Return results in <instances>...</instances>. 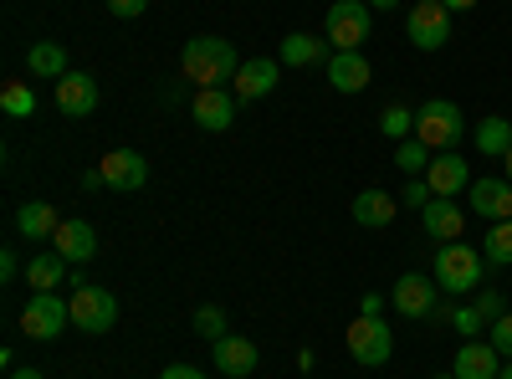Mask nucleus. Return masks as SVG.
Instances as JSON below:
<instances>
[{"instance_id": "39448f33", "label": "nucleus", "mask_w": 512, "mask_h": 379, "mask_svg": "<svg viewBox=\"0 0 512 379\" xmlns=\"http://www.w3.org/2000/svg\"><path fill=\"white\" fill-rule=\"evenodd\" d=\"M72 323V303L57 298V292H31V303L21 308V333L36 344H52L62 339V328Z\"/></svg>"}, {"instance_id": "7ed1b4c3", "label": "nucleus", "mask_w": 512, "mask_h": 379, "mask_svg": "<svg viewBox=\"0 0 512 379\" xmlns=\"http://www.w3.org/2000/svg\"><path fill=\"white\" fill-rule=\"evenodd\" d=\"M369 31H374V11H369V0H333V6H328L323 36L333 41V52H364Z\"/></svg>"}, {"instance_id": "37998d69", "label": "nucleus", "mask_w": 512, "mask_h": 379, "mask_svg": "<svg viewBox=\"0 0 512 379\" xmlns=\"http://www.w3.org/2000/svg\"><path fill=\"white\" fill-rule=\"evenodd\" d=\"M502 164H507V180H512V149H507V154H502Z\"/></svg>"}, {"instance_id": "c756f323", "label": "nucleus", "mask_w": 512, "mask_h": 379, "mask_svg": "<svg viewBox=\"0 0 512 379\" xmlns=\"http://www.w3.org/2000/svg\"><path fill=\"white\" fill-rule=\"evenodd\" d=\"M0 108H6L11 118H31L36 113V93L26 88V82H6V88H0Z\"/></svg>"}, {"instance_id": "6ab92c4d", "label": "nucleus", "mask_w": 512, "mask_h": 379, "mask_svg": "<svg viewBox=\"0 0 512 379\" xmlns=\"http://www.w3.org/2000/svg\"><path fill=\"white\" fill-rule=\"evenodd\" d=\"M52 251H62V257L77 267V262H93L98 257V231L88 221H62L57 236H52Z\"/></svg>"}, {"instance_id": "473e14b6", "label": "nucleus", "mask_w": 512, "mask_h": 379, "mask_svg": "<svg viewBox=\"0 0 512 379\" xmlns=\"http://www.w3.org/2000/svg\"><path fill=\"white\" fill-rule=\"evenodd\" d=\"M400 200H405L410 210H425V205H431V200H436V190H431V185H425V175H420V180H410V185L400 190Z\"/></svg>"}, {"instance_id": "2f4dec72", "label": "nucleus", "mask_w": 512, "mask_h": 379, "mask_svg": "<svg viewBox=\"0 0 512 379\" xmlns=\"http://www.w3.org/2000/svg\"><path fill=\"white\" fill-rule=\"evenodd\" d=\"M482 323H487V313H482L477 303H461V308H451V328L461 333V339H477Z\"/></svg>"}, {"instance_id": "412c9836", "label": "nucleus", "mask_w": 512, "mask_h": 379, "mask_svg": "<svg viewBox=\"0 0 512 379\" xmlns=\"http://www.w3.org/2000/svg\"><path fill=\"white\" fill-rule=\"evenodd\" d=\"M26 287L31 292H57L62 282H72V262L62 257V251H41V257H31L26 262Z\"/></svg>"}, {"instance_id": "c03bdc74", "label": "nucleus", "mask_w": 512, "mask_h": 379, "mask_svg": "<svg viewBox=\"0 0 512 379\" xmlns=\"http://www.w3.org/2000/svg\"><path fill=\"white\" fill-rule=\"evenodd\" d=\"M497 379H512V359H507V364H502V374H497Z\"/></svg>"}, {"instance_id": "b1692460", "label": "nucleus", "mask_w": 512, "mask_h": 379, "mask_svg": "<svg viewBox=\"0 0 512 379\" xmlns=\"http://www.w3.org/2000/svg\"><path fill=\"white\" fill-rule=\"evenodd\" d=\"M57 210L47 205V200H26L21 210H16V231L26 236V241H52L57 236Z\"/></svg>"}, {"instance_id": "72a5a7b5", "label": "nucleus", "mask_w": 512, "mask_h": 379, "mask_svg": "<svg viewBox=\"0 0 512 379\" xmlns=\"http://www.w3.org/2000/svg\"><path fill=\"white\" fill-rule=\"evenodd\" d=\"M492 349H497L502 359H512V313L492 318Z\"/></svg>"}, {"instance_id": "4be33fe9", "label": "nucleus", "mask_w": 512, "mask_h": 379, "mask_svg": "<svg viewBox=\"0 0 512 379\" xmlns=\"http://www.w3.org/2000/svg\"><path fill=\"white\" fill-rule=\"evenodd\" d=\"M369 77H374V67L364 62V52H333L328 57V82L338 93H364Z\"/></svg>"}, {"instance_id": "9b49d317", "label": "nucleus", "mask_w": 512, "mask_h": 379, "mask_svg": "<svg viewBox=\"0 0 512 379\" xmlns=\"http://www.w3.org/2000/svg\"><path fill=\"white\" fill-rule=\"evenodd\" d=\"M466 205H472V216H482V221H512V180L507 175L502 180H492V175L472 180Z\"/></svg>"}, {"instance_id": "f8f14e48", "label": "nucleus", "mask_w": 512, "mask_h": 379, "mask_svg": "<svg viewBox=\"0 0 512 379\" xmlns=\"http://www.w3.org/2000/svg\"><path fill=\"white\" fill-rule=\"evenodd\" d=\"M98 170H103L108 190H144L149 185V159L139 149H108Z\"/></svg>"}, {"instance_id": "a878e982", "label": "nucleus", "mask_w": 512, "mask_h": 379, "mask_svg": "<svg viewBox=\"0 0 512 379\" xmlns=\"http://www.w3.org/2000/svg\"><path fill=\"white\" fill-rule=\"evenodd\" d=\"M472 139H477V149H482V154L502 159V154L512 149V118H482L477 129H472Z\"/></svg>"}, {"instance_id": "f257e3e1", "label": "nucleus", "mask_w": 512, "mask_h": 379, "mask_svg": "<svg viewBox=\"0 0 512 379\" xmlns=\"http://www.w3.org/2000/svg\"><path fill=\"white\" fill-rule=\"evenodd\" d=\"M180 67L185 77L195 82V88H226V82H236L241 62H236V47L221 36H190L185 52H180Z\"/></svg>"}, {"instance_id": "2eb2a0df", "label": "nucleus", "mask_w": 512, "mask_h": 379, "mask_svg": "<svg viewBox=\"0 0 512 379\" xmlns=\"http://www.w3.org/2000/svg\"><path fill=\"white\" fill-rule=\"evenodd\" d=\"M425 185H431L436 195H446V200H456L461 190H472V164H466L456 149H446V154L431 159V170H425Z\"/></svg>"}, {"instance_id": "0eeeda50", "label": "nucleus", "mask_w": 512, "mask_h": 379, "mask_svg": "<svg viewBox=\"0 0 512 379\" xmlns=\"http://www.w3.org/2000/svg\"><path fill=\"white\" fill-rule=\"evenodd\" d=\"M405 36L420 52H441L451 41V11L441 6V0H415L410 16H405Z\"/></svg>"}, {"instance_id": "f3484780", "label": "nucleus", "mask_w": 512, "mask_h": 379, "mask_svg": "<svg viewBox=\"0 0 512 379\" xmlns=\"http://www.w3.org/2000/svg\"><path fill=\"white\" fill-rule=\"evenodd\" d=\"M420 226H425V236H436L441 246H446V241H461V226H466V210H461L456 200L436 195L431 205L420 210Z\"/></svg>"}, {"instance_id": "1a4fd4ad", "label": "nucleus", "mask_w": 512, "mask_h": 379, "mask_svg": "<svg viewBox=\"0 0 512 379\" xmlns=\"http://www.w3.org/2000/svg\"><path fill=\"white\" fill-rule=\"evenodd\" d=\"M390 303H395L400 318H436L441 287H436V277H425V272H405L395 282V292H390Z\"/></svg>"}, {"instance_id": "423d86ee", "label": "nucleus", "mask_w": 512, "mask_h": 379, "mask_svg": "<svg viewBox=\"0 0 512 379\" xmlns=\"http://www.w3.org/2000/svg\"><path fill=\"white\" fill-rule=\"evenodd\" d=\"M349 354H354L364 369L390 364V354H395V333H390V323H384V313H359V318L349 323Z\"/></svg>"}, {"instance_id": "20e7f679", "label": "nucleus", "mask_w": 512, "mask_h": 379, "mask_svg": "<svg viewBox=\"0 0 512 379\" xmlns=\"http://www.w3.org/2000/svg\"><path fill=\"white\" fill-rule=\"evenodd\" d=\"M415 139H420V144H431L436 154L456 149V144L466 139V118H461V108H456L451 98H431L425 108H415Z\"/></svg>"}, {"instance_id": "cd10ccee", "label": "nucleus", "mask_w": 512, "mask_h": 379, "mask_svg": "<svg viewBox=\"0 0 512 379\" xmlns=\"http://www.w3.org/2000/svg\"><path fill=\"white\" fill-rule=\"evenodd\" d=\"M379 134H384V139H395V144L415 139V108H400V103H390V108L379 113Z\"/></svg>"}, {"instance_id": "58836bf2", "label": "nucleus", "mask_w": 512, "mask_h": 379, "mask_svg": "<svg viewBox=\"0 0 512 379\" xmlns=\"http://www.w3.org/2000/svg\"><path fill=\"white\" fill-rule=\"evenodd\" d=\"M108 180H103V170H88V175H82V190H103Z\"/></svg>"}, {"instance_id": "f03ea898", "label": "nucleus", "mask_w": 512, "mask_h": 379, "mask_svg": "<svg viewBox=\"0 0 512 379\" xmlns=\"http://www.w3.org/2000/svg\"><path fill=\"white\" fill-rule=\"evenodd\" d=\"M482 267H487V257L477 246H466V241H446L441 251H436V287L441 292H451V298H461V292H477L482 287Z\"/></svg>"}, {"instance_id": "9d476101", "label": "nucleus", "mask_w": 512, "mask_h": 379, "mask_svg": "<svg viewBox=\"0 0 512 379\" xmlns=\"http://www.w3.org/2000/svg\"><path fill=\"white\" fill-rule=\"evenodd\" d=\"M190 113H195V129L226 134L231 123H236V93L231 88H200L195 103H190Z\"/></svg>"}, {"instance_id": "a211bd4d", "label": "nucleus", "mask_w": 512, "mask_h": 379, "mask_svg": "<svg viewBox=\"0 0 512 379\" xmlns=\"http://www.w3.org/2000/svg\"><path fill=\"white\" fill-rule=\"evenodd\" d=\"M57 108H62L67 118H88V113L98 108V82H93L88 72H67V77L57 82Z\"/></svg>"}, {"instance_id": "a18cd8bd", "label": "nucleus", "mask_w": 512, "mask_h": 379, "mask_svg": "<svg viewBox=\"0 0 512 379\" xmlns=\"http://www.w3.org/2000/svg\"><path fill=\"white\" fill-rule=\"evenodd\" d=\"M431 379H456V374H431Z\"/></svg>"}, {"instance_id": "dca6fc26", "label": "nucleus", "mask_w": 512, "mask_h": 379, "mask_svg": "<svg viewBox=\"0 0 512 379\" xmlns=\"http://www.w3.org/2000/svg\"><path fill=\"white\" fill-rule=\"evenodd\" d=\"M328 57H333V41L328 36H308V31L282 36V52H277L282 67H328Z\"/></svg>"}, {"instance_id": "c85d7f7f", "label": "nucleus", "mask_w": 512, "mask_h": 379, "mask_svg": "<svg viewBox=\"0 0 512 379\" xmlns=\"http://www.w3.org/2000/svg\"><path fill=\"white\" fill-rule=\"evenodd\" d=\"M431 159H436V149H431V144H420V139L395 144V164H400L405 175H425V170H431Z\"/></svg>"}, {"instance_id": "aec40b11", "label": "nucleus", "mask_w": 512, "mask_h": 379, "mask_svg": "<svg viewBox=\"0 0 512 379\" xmlns=\"http://www.w3.org/2000/svg\"><path fill=\"white\" fill-rule=\"evenodd\" d=\"M210 349H216L210 359H216V369H221L226 379H246V374L256 369V359H262V354H256V344H251V339H236V333H226V339H216Z\"/></svg>"}, {"instance_id": "e433bc0d", "label": "nucleus", "mask_w": 512, "mask_h": 379, "mask_svg": "<svg viewBox=\"0 0 512 379\" xmlns=\"http://www.w3.org/2000/svg\"><path fill=\"white\" fill-rule=\"evenodd\" d=\"M159 379H205V374H200L195 364H164V374H159Z\"/></svg>"}, {"instance_id": "393cba45", "label": "nucleus", "mask_w": 512, "mask_h": 379, "mask_svg": "<svg viewBox=\"0 0 512 379\" xmlns=\"http://www.w3.org/2000/svg\"><path fill=\"white\" fill-rule=\"evenodd\" d=\"M26 67H31V77H52V82H62V77L72 72V62H67V47H62V41H31Z\"/></svg>"}, {"instance_id": "f704fd0d", "label": "nucleus", "mask_w": 512, "mask_h": 379, "mask_svg": "<svg viewBox=\"0 0 512 379\" xmlns=\"http://www.w3.org/2000/svg\"><path fill=\"white\" fill-rule=\"evenodd\" d=\"M108 11L123 16V21H139V16L149 11V0H108Z\"/></svg>"}, {"instance_id": "5701e85b", "label": "nucleus", "mask_w": 512, "mask_h": 379, "mask_svg": "<svg viewBox=\"0 0 512 379\" xmlns=\"http://www.w3.org/2000/svg\"><path fill=\"white\" fill-rule=\"evenodd\" d=\"M395 216H400V200H395L390 190H359V195H354V221H359V226L384 231Z\"/></svg>"}, {"instance_id": "a19ab883", "label": "nucleus", "mask_w": 512, "mask_h": 379, "mask_svg": "<svg viewBox=\"0 0 512 379\" xmlns=\"http://www.w3.org/2000/svg\"><path fill=\"white\" fill-rule=\"evenodd\" d=\"M400 0H369V11H395Z\"/></svg>"}, {"instance_id": "4468645a", "label": "nucleus", "mask_w": 512, "mask_h": 379, "mask_svg": "<svg viewBox=\"0 0 512 379\" xmlns=\"http://www.w3.org/2000/svg\"><path fill=\"white\" fill-rule=\"evenodd\" d=\"M502 354L492 349V339L482 344V339H466L461 349H456V359H451V374L456 379H497L502 374Z\"/></svg>"}, {"instance_id": "4c0bfd02", "label": "nucleus", "mask_w": 512, "mask_h": 379, "mask_svg": "<svg viewBox=\"0 0 512 379\" xmlns=\"http://www.w3.org/2000/svg\"><path fill=\"white\" fill-rule=\"evenodd\" d=\"M477 308L487 313V323H492V318H502V298H497V292H482V303H477Z\"/></svg>"}, {"instance_id": "7c9ffc66", "label": "nucleus", "mask_w": 512, "mask_h": 379, "mask_svg": "<svg viewBox=\"0 0 512 379\" xmlns=\"http://www.w3.org/2000/svg\"><path fill=\"white\" fill-rule=\"evenodd\" d=\"M195 333L200 339H226V308H216V303H205V308H195Z\"/></svg>"}, {"instance_id": "bb28decb", "label": "nucleus", "mask_w": 512, "mask_h": 379, "mask_svg": "<svg viewBox=\"0 0 512 379\" xmlns=\"http://www.w3.org/2000/svg\"><path fill=\"white\" fill-rule=\"evenodd\" d=\"M482 257L487 267H512V221H492V231H482Z\"/></svg>"}, {"instance_id": "c9c22d12", "label": "nucleus", "mask_w": 512, "mask_h": 379, "mask_svg": "<svg viewBox=\"0 0 512 379\" xmlns=\"http://www.w3.org/2000/svg\"><path fill=\"white\" fill-rule=\"evenodd\" d=\"M21 272H26V267H21V257H16V251H0V277L11 282V277H21Z\"/></svg>"}, {"instance_id": "ea45409f", "label": "nucleus", "mask_w": 512, "mask_h": 379, "mask_svg": "<svg viewBox=\"0 0 512 379\" xmlns=\"http://www.w3.org/2000/svg\"><path fill=\"white\" fill-rule=\"evenodd\" d=\"M441 6L456 16V11H472V6H482V0H441Z\"/></svg>"}, {"instance_id": "79ce46f5", "label": "nucleus", "mask_w": 512, "mask_h": 379, "mask_svg": "<svg viewBox=\"0 0 512 379\" xmlns=\"http://www.w3.org/2000/svg\"><path fill=\"white\" fill-rule=\"evenodd\" d=\"M11 379H41V369H11Z\"/></svg>"}, {"instance_id": "ddd939ff", "label": "nucleus", "mask_w": 512, "mask_h": 379, "mask_svg": "<svg viewBox=\"0 0 512 379\" xmlns=\"http://www.w3.org/2000/svg\"><path fill=\"white\" fill-rule=\"evenodd\" d=\"M277 72H282V62H272V57H251V62H241V72H236V103H262V98H272L277 93Z\"/></svg>"}, {"instance_id": "6e6552de", "label": "nucleus", "mask_w": 512, "mask_h": 379, "mask_svg": "<svg viewBox=\"0 0 512 379\" xmlns=\"http://www.w3.org/2000/svg\"><path fill=\"white\" fill-rule=\"evenodd\" d=\"M118 323V298L108 287H93V282H82L72 292V328L77 333H108Z\"/></svg>"}]
</instances>
